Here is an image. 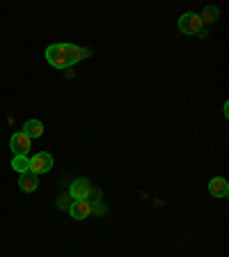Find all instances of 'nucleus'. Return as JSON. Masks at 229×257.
<instances>
[{
    "mask_svg": "<svg viewBox=\"0 0 229 257\" xmlns=\"http://www.w3.org/2000/svg\"><path fill=\"white\" fill-rule=\"evenodd\" d=\"M208 193L215 195V198H227V193H229L227 179H222V177H213V179L208 182Z\"/></svg>",
    "mask_w": 229,
    "mask_h": 257,
    "instance_id": "0eeeda50",
    "label": "nucleus"
},
{
    "mask_svg": "<svg viewBox=\"0 0 229 257\" xmlns=\"http://www.w3.org/2000/svg\"><path fill=\"white\" fill-rule=\"evenodd\" d=\"M67 53H69V62L71 64H76L78 60H83V58H90V51H87V48L74 46V44H67Z\"/></svg>",
    "mask_w": 229,
    "mask_h": 257,
    "instance_id": "9d476101",
    "label": "nucleus"
},
{
    "mask_svg": "<svg viewBox=\"0 0 229 257\" xmlns=\"http://www.w3.org/2000/svg\"><path fill=\"white\" fill-rule=\"evenodd\" d=\"M23 134L30 140L39 138V136H44V124L39 122V119H28V122L23 124Z\"/></svg>",
    "mask_w": 229,
    "mask_h": 257,
    "instance_id": "1a4fd4ad",
    "label": "nucleus"
},
{
    "mask_svg": "<svg viewBox=\"0 0 229 257\" xmlns=\"http://www.w3.org/2000/svg\"><path fill=\"white\" fill-rule=\"evenodd\" d=\"M179 30L186 32V35H199V37H206V30H204L202 19H199L197 14H192V12H188V14H183L181 19H179Z\"/></svg>",
    "mask_w": 229,
    "mask_h": 257,
    "instance_id": "f03ea898",
    "label": "nucleus"
},
{
    "mask_svg": "<svg viewBox=\"0 0 229 257\" xmlns=\"http://www.w3.org/2000/svg\"><path fill=\"white\" fill-rule=\"evenodd\" d=\"M30 147H32V140L23 131H19V134H14L10 138V150L14 152V156H28Z\"/></svg>",
    "mask_w": 229,
    "mask_h": 257,
    "instance_id": "20e7f679",
    "label": "nucleus"
},
{
    "mask_svg": "<svg viewBox=\"0 0 229 257\" xmlns=\"http://www.w3.org/2000/svg\"><path fill=\"white\" fill-rule=\"evenodd\" d=\"M19 186H21V191H26V193L37 191V186H39V175H35L32 170L21 172V175H19Z\"/></svg>",
    "mask_w": 229,
    "mask_h": 257,
    "instance_id": "423d86ee",
    "label": "nucleus"
},
{
    "mask_svg": "<svg viewBox=\"0 0 229 257\" xmlns=\"http://www.w3.org/2000/svg\"><path fill=\"white\" fill-rule=\"evenodd\" d=\"M53 168V156L48 154V152H39L30 159V170L35 175H44V172H51Z\"/></svg>",
    "mask_w": 229,
    "mask_h": 257,
    "instance_id": "7ed1b4c3",
    "label": "nucleus"
},
{
    "mask_svg": "<svg viewBox=\"0 0 229 257\" xmlns=\"http://www.w3.org/2000/svg\"><path fill=\"white\" fill-rule=\"evenodd\" d=\"M46 60H48V64H53L55 69H67V67H71L69 53H67V44H53V46H48Z\"/></svg>",
    "mask_w": 229,
    "mask_h": 257,
    "instance_id": "f257e3e1",
    "label": "nucleus"
},
{
    "mask_svg": "<svg viewBox=\"0 0 229 257\" xmlns=\"http://www.w3.org/2000/svg\"><path fill=\"white\" fill-rule=\"evenodd\" d=\"M69 193H71V198L74 200H87L90 198V193H92V186H90V182L87 179H76L74 184H71V188H69Z\"/></svg>",
    "mask_w": 229,
    "mask_h": 257,
    "instance_id": "39448f33",
    "label": "nucleus"
},
{
    "mask_svg": "<svg viewBox=\"0 0 229 257\" xmlns=\"http://www.w3.org/2000/svg\"><path fill=\"white\" fill-rule=\"evenodd\" d=\"M12 168L21 175V172L30 170V159H28V156H14V159H12Z\"/></svg>",
    "mask_w": 229,
    "mask_h": 257,
    "instance_id": "9b49d317",
    "label": "nucleus"
},
{
    "mask_svg": "<svg viewBox=\"0 0 229 257\" xmlns=\"http://www.w3.org/2000/svg\"><path fill=\"white\" fill-rule=\"evenodd\" d=\"M218 7H204V12L199 14V19H202V23H213L215 19H218Z\"/></svg>",
    "mask_w": 229,
    "mask_h": 257,
    "instance_id": "f8f14e48",
    "label": "nucleus"
},
{
    "mask_svg": "<svg viewBox=\"0 0 229 257\" xmlns=\"http://www.w3.org/2000/svg\"><path fill=\"white\" fill-rule=\"evenodd\" d=\"M69 214L74 216L76 220H83V218H87V216L92 214V204L87 202V200H76V202L71 204Z\"/></svg>",
    "mask_w": 229,
    "mask_h": 257,
    "instance_id": "6e6552de",
    "label": "nucleus"
}]
</instances>
